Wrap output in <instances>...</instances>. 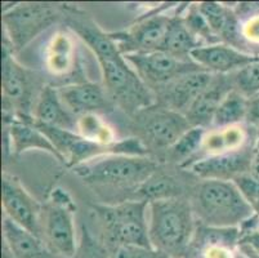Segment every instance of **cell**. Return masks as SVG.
Segmentation results:
<instances>
[{
    "mask_svg": "<svg viewBox=\"0 0 259 258\" xmlns=\"http://www.w3.org/2000/svg\"><path fill=\"white\" fill-rule=\"evenodd\" d=\"M196 221L192 204L182 196L150 202L148 236L152 248L171 258H187Z\"/></svg>",
    "mask_w": 259,
    "mask_h": 258,
    "instance_id": "6da1fadb",
    "label": "cell"
},
{
    "mask_svg": "<svg viewBox=\"0 0 259 258\" xmlns=\"http://www.w3.org/2000/svg\"><path fill=\"white\" fill-rule=\"evenodd\" d=\"M191 204L197 222L211 227H240L254 214L234 181L204 179Z\"/></svg>",
    "mask_w": 259,
    "mask_h": 258,
    "instance_id": "7a4b0ae2",
    "label": "cell"
},
{
    "mask_svg": "<svg viewBox=\"0 0 259 258\" xmlns=\"http://www.w3.org/2000/svg\"><path fill=\"white\" fill-rule=\"evenodd\" d=\"M94 54L100 62L106 91L124 110L137 114L154 105L150 87L120 53L114 40L103 43Z\"/></svg>",
    "mask_w": 259,
    "mask_h": 258,
    "instance_id": "3957f363",
    "label": "cell"
},
{
    "mask_svg": "<svg viewBox=\"0 0 259 258\" xmlns=\"http://www.w3.org/2000/svg\"><path fill=\"white\" fill-rule=\"evenodd\" d=\"M157 170V164L147 156L107 154L74 168V173L93 185L112 188H137Z\"/></svg>",
    "mask_w": 259,
    "mask_h": 258,
    "instance_id": "277c9868",
    "label": "cell"
},
{
    "mask_svg": "<svg viewBox=\"0 0 259 258\" xmlns=\"http://www.w3.org/2000/svg\"><path fill=\"white\" fill-rule=\"evenodd\" d=\"M94 210L107 244L116 252L124 247H152L148 236V202L134 199L116 205H97Z\"/></svg>",
    "mask_w": 259,
    "mask_h": 258,
    "instance_id": "5b68a950",
    "label": "cell"
},
{
    "mask_svg": "<svg viewBox=\"0 0 259 258\" xmlns=\"http://www.w3.org/2000/svg\"><path fill=\"white\" fill-rule=\"evenodd\" d=\"M75 204L66 191L53 190L41 212V241L53 254L74 258L77 253Z\"/></svg>",
    "mask_w": 259,
    "mask_h": 258,
    "instance_id": "8992f818",
    "label": "cell"
},
{
    "mask_svg": "<svg viewBox=\"0 0 259 258\" xmlns=\"http://www.w3.org/2000/svg\"><path fill=\"white\" fill-rule=\"evenodd\" d=\"M57 7L48 3H22L3 14L6 40L18 52L60 18Z\"/></svg>",
    "mask_w": 259,
    "mask_h": 258,
    "instance_id": "52a82bcc",
    "label": "cell"
},
{
    "mask_svg": "<svg viewBox=\"0 0 259 258\" xmlns=\"http://www.w3.org/2000/svg\"><path fill=\"white\" fill-rule=\"evenodd\" d=\"M13 49L4 42L3 44V70H2V87H3L4 110H15L20 120L32 122L30 115L32 108L34 78L29 70L21 66L13 57Z\"/></svg>",
    "mask_w": 259,
    "mask_h": 258,
    "instance_id": "ba28073f",
    "label": "cell"
},
{
    "mask_svg": "<svg viewBox=\"0 0 259 258\" xmlns=\"http://www.w3.org/2000/svg\"><path fill=\"white\" fill-rule=\"evenodd\" d=\"M124 57L148 87L164 88L183 75L204 70L192 60H180L162 51L125 54Z\"/></svg>",
    "mask_w": 259,
    "mask_h": 258,
    "instance_id": "9c48e42d",
    "label": "cell"
},
{
    "mask_svg": "<svg viewBox=\"0 0 259 258\" xmlns=\"http://www.w3.org/2000/svg\"><path fill=\"white\" fill-rule=\"evenodd\" d=\"M136 122L141 136L150 146L168 150L183 134L190 131L191 124L181 113L168 107H147L136 114Z\"/></svg>",
    "mask_w": 259,
    "mask_h": 258,
    "instance_id": "30bf717a",
    "label": "cell"
},
{
    "mask_svg": "<svg viewBox=\"0 0 259 258\" xmlns=\"http://www.w3.org/2000/svg\"><path fill=\"white\" fill-rule=\"evenodd\" d=\"M2 204L4 216L41 240L43 207L23 189L16 177L7 173L2 178Z\"/></svg>",
    "mask_w": 259,
    "mask_h": 258,
    "instance_id": "8fae6325",
    "label": "cell"
},
{
    "mask_svg": "<svg viewBox=\"0 0 259 258\" xmlns=\"http://www.w3.org/2000/svg\"><path fill=\"white\" fill-rule=\"evenodd\" d=\"M171 17L164 14L150 16L140 21L128 32L110 34L122 56L134 53H150L160 51Z\"/></svg>",
    "mask_w": 259,
    "mask_h": 258,
    "instance_id": "7c38bea8",
    "label": "cell"
},
{
    "mask_svg": "<svg viewBox=\"0 0 259 258\" xmlns=\"http://www.w3.org/2000/svg\"><path fill=\"white\" fill-rule=\"evenodd\" d=\"M255 150L246 146L232 153L206 156L190 164V167L192 173L202 179L234 181L236 177L249 173Z\"/></svg>",
    "mask_w": 259,
    "mask_h": 258,
    "instance_id": "4fadbf2b",
    "label": "cell"
},
{
    "mask_svg": "<svg viewBox=\"0 0 259 258\" xmlns=\"http://www.w3.org/2000/svg\"><path fill=\"white\" fill-rule=\"evenodd\" d=\"M215 77L206 70L195 71L178 78L165 85L161 92V102L164 107L185 115L195 99L211 85Z\"/></svg>",
    "mask_w": 259,
    "mask_h": 258,
    "instance_id": "5bb4252c",
    "label": "cell"
},
{
    "mask_svg": "<svg viewBox=\"0 0 259 258\" xmlns=\"http://www.w3.org/2000/svg\"><path fill=\"white\" fill-rule=\"evenodd\" d=\"M190 58L211 74H227L239 71L259 60L258 56L246 54L226 44H208L191 52Z\"/></svg>",
    "mask_w": 259,
    "mask_h": 258,
    "instance_id": "9a60e30c",
    "label": "cell"
},
{
    "mask_svg": "<svg viewBox=\"0 0 259 258\" xmlns=\"http://www.w3.org/2000/svg\"><path fill=\"white\" fill-rule=\"evenodd\" d=\"M32 123L36 125L62 128L67 131L76 132V120L67 110L61 98L58 89L51 85L41 88L34 106Z\"/></svg>",
    "mask_w": 259,
    "mask_h": 258,
    "instance_id": "2e32d148",
    "label": "cell"
},
{
    "mask_svg": "<svg viewBox=\"0 0 259 258\" xmlns=\"http://www.w3.org/2000/svg\"><path fill=\"white\" fill-rule=\"evenodd\" d=\"M63 103L72 115L97 114L106 110L110 101L105 93V89L96 83H76L58 89Z\"/></svg>",
    "mask_w": 259,
    "mask_h": 258,
    "instance_id": "e0dca14e",
    "label": "cell"
},
{
    "mask_svg": "<svg viewBox=\"0 0 259 258\" xmlns=\"http://www.w3.org/2000/svg\"><path fill=\"white\" fill-rule=\"evenodd\" d=\"M232 87V80L228 82L226 78H215L210 87L200 94L186 111L185 117L187 118L191 127L205 128L210 125L225 97L234 89Z\"/></svg>",
    "mask_w": 259,
    "mask_h": 258,
    "instance_id": "ac0fdd59",
    "label": "cell"
},
{
    "mask_svg": "<svg viewBox=\"0 0 259 258\" xmlns=\"http://www.w3.org/2000/svg\"><path fill=\"white\" fill-rule=\"evenodd\" d=\"M3 238L6 249L13 258H44L48 249L37 236L3 217Z\"/></svg>",
    "mask_w": 259,
    "mask_h": 258,
    "instance_id": "d6986e66",
    "label": "cell"
},
{
    "mask_svg": "<svg viewBox=\"0 0 259 258\" xmlns=\"http://www.w3.org/2000/svg\"><path fill=\"white\" fill-rule=\"evenodd\" d=\"M9 138H11L12 151L16 155L25 153L29 150H43L52 154L54 158H57L60 162H62L60 153L51 139L40 131L39 128L32 122H25V120H12L8 128Z\"/></svg>",
    "mask_w": 259,
    "mask_h": 258,
    "instance_id": "ffe728a7",
    "label": "cell"
},
{
    "mask_svg": "<svg viewBox=\"0 0 259 258\" xmlns=\"http://www.w3.org/2000/svg\"><path fill=\"white\" fill-rule=\"evenodd\" d=\"M197 8L218 39L230 43L236 42L239 38V21L230 8L214 2L200 3Z\"/></svg>",
    "mask_w": 259,
    "mask_h": 258,
    "instance_id": "44dd1931",
    "label": "cell"
},
{
    "mask_svg": "<svg viewBox=\"0 0 259 258\" xmlns=\"http://www.w3.org/2000/svg\"><path fill=\"white\" fill-rule=\"evenodd\" d=\"M199 47H201L199 39L190 31L185 20L178 16L171 17L160 51L180 60H191V52Z\"/></svg>",
    "mask_w": 259,
    "mask_h": 258,
    "instance_id": "7402d4cb",
    "label": "cell"
},
{
    "mask_svg": "<svg viewBox=\"0 0 259 258\" xmlns=\"http://www.w3.org/2000/svg\"><path fill=\"white\" fill-rule=\"evenodd\" d=\"M75 61L74 42L65 32H57L49 40L46 51V66L53 75H65Z\"/></svg>",
    "mask_w": 259,
    "mask_h": 258,
    "instance_id": "603a6c76",
    "label": "cell"
},
{
    "mask_svg": "<svg viewBox=\"0 0 259 258\" xmlns=\"http://www.w3.org/2000/svg\"><path fill=\"white\" fill-rule=\"evenodd\" d=\"M246 137V131L240 125L222 128L204 137L201 150L205 151L208 156L232 153L244 148Z\"/></svg>",
    "mask_w": 259,
    "mask_h": 258,
    "instance_id": "cb8c5ba5",
    "label": "cell"
},
{
    "mask_svg": "<svg viewBox=\"0 0 259 258\" xmlns=\"http://www.w3.org/2000/svg\"><path fill=\"white\" fill-rule=\"evenodd\" d=\"M182 194L183 189L181 182L169 174L161 173L159 170H156L137 190L138 199L148 203L154 200L181 198Z\"/></svg>",
    "mask_w": 259,
    "mask_h": 258,
    "instance_id": "d4e9b609",
    "label": "cell"
},
{
    "mask_svg": "<svg viewBox=\"0 0 259 258\" xmlns=\"http://www.w3.org/2000/svg\"><path fill=\"white\" fill-rule=\"evenodd\" d=\"M249 101L242 94L232 89L217 110L211 124L214 127L227 128L239 125L244 119H248Z\"/></svg>",
    "mask_w": 259,
    "mask_h": 258,
    "instance_id": "484cf974",
    "label": "cell"
},
{
    "mask_svg": "<svg viewBox=\"0 0 259 258\" xmlns=\"http://www.w3.org/2000/svg\"><path fill=\"white\" fill-rule=\"evenodd\" d=\"M204 137H205L204 128L192 127L171 148L166 150L168 159L176 164L185 167L188 160L192 159L201 150Z\"/></svg>",
    "mask_w": 259,
    "mask_h": 258,
    "instance_id": "4316f807",
    "label": "cell"
},
{
    "mask_svg": "<svg viewBox=\"0 0 259 258\" xmlns=\"http://www.w3.org/2000/svg\"><path fill=\"white\" fill-rule=\"evenodd\" d=\"M76 132L84 138L100 145H114V132L97 114H85L79 117L76 119Z\"/></svg>",
    "mask_w": 259,
    "mask_h": 258,
    "instance_id": "83f0119b",
    "label": "cell"
},
{
    "mask_svg": "<svg viewBox=\"0 0 259 258\" xmlns=\"http://www.w3.org/2000/svg\"><path fill=\"white\" fill-rule=\"evenodd\" d=\"M234 89L245 98L259 97V60L235 72Z\"/></svg>",
    "mask_w": 259,
    "mask_h": 258,
    "instance_id": "f1b7e54d",
    "label": "cell"
},
{
    "mask_svg": "<svg viewBox=\"0 0 259 258\" xmlns=\"http://www.w3.org/2000/svg\"><path fill=\"white\" fill-rule=\"evenodd\" d=\"M183 20H185L187 27L190 28V31L197 39L201 38V39L208 40L209 44H217V42H220V39L215 36V34L209 27L208 22H206V20L201 14V12L199 11L197 6L191 7L190 11L187 12V14H186V17Z\"/></svg>",
    "mask_w": 259,
    "mask_h": 258,
    "instance_id": "f546056e",
    "label": "cell"
},
{
    "mask_svg": "<svg viewBox=\"0 0 259 258\" xmlns=\"http://www.w3.org/2000/svg\"><path fill=\"white\" fill-rule=\"evenodd\" d=\"M234 183L236 185L245 200L249 203L254 214L259 217V182L250 174L246 173L236 177L234 179Z\"/></svg>",
    "mask_w": 259,
    "mask_h": 258,
    "instance_id": "4dcf8cb0",
    "label": "cell"
},
{
    "mask_svg": "<svg viewBox=\"0 0 259 258\" xmlns=\"http://www.w3.org/2000/svg\"><path fill=\"white\" fill-rule=\"evenodd\" d=\"M115 258H171L166 253L152 247H124L119 249Z\"/></svg>",
    "mask_w": 259,
    "mask_h": 258,
    "instance_id": "1f68e13d",
    "label": "cell"
},
{
    "mask_svg": "<svg viewBox=\"0 0 259 258\" xmlns=\"http://www.w3.org/2000/svg\"><path fill=\"white\" fill-rule=\"evenodd\" d=\"M75 257L77 258H107L106 257L105 250L101 249L100 245L93 241L89 236V234H87V239L84 243H81V248H80V252L76 253Z\"/></svg>",
    "mask_w": 259,
    "mask_h": 258,
    "instance_id": "d6a6232c",
    "label": "cell"
},
{
    "mask_svg": "<svg viewBox=\"0 0 259 258\" xmlns=\"http://www.w3.org/2000/svg\"><path fill=\"white\" fill-rule=\"evenodd\" d=\"M244 34L250 40L259 42V17H254L253 20L246 23L244 28Z\"/></svg>",
    "mask_w": 259,
    "mask_h": 258,
    "instance_id": "836d02e7",
    "label": "cell"
},
{
    "mask_svg": "<svg viewBox=\"0 0 259 258\" xmlns=\"http://www.w3.org/2000/svg\"><path fill=\"white\" fill-rule=\"evenodd\" d=\"M248 120L253 124H259V97L249 101Z\"/></svg>",
    "mask_w": 259,
    "mask_h": 258,
    "instance_id": "e575fe53",
    "label": "cell"
},
{
    "mask_svg": "<svg viewBox=\"0 0 259 258\" xmlns=\"http://www.w3.org/2000/svg\"><path fill=\"white\" fill-rule=\"evenodd\" d=\"M249 174L259 182V150H255V154H254V158H253V162H251Z\"/></svg>",
    "mask_w": 259,
    "mask_h": 258,
    "instance_id": "d590c367",
    "label": "cell"
},
{
    "mask_svg": "<svg viewBox=\"0 0 259 258\" xmlns=\"http://www.w3.org/2000/svg\"><path fill=\"white\" fill-rule=\"evenodd\" d=\"M255 148H256V150H259V133H258V137H256V143H255Z\"/></svg>",
    "mask_w": 259,
    "mask_h": 258,
    "instance_id": "8d00e7d4",
    "label": "cell"
}]
</instances>
